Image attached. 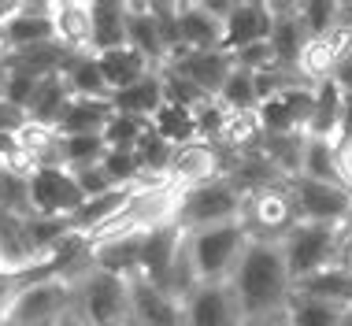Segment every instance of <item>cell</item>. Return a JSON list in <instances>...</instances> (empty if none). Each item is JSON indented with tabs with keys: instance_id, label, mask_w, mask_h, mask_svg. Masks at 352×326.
Wrapping results in <instances>:
<instances>
[{
	"instance_id": "obj_1",
	"label": "cell",
	"mask_w": 352,
	"mask_h": 326,
	"mask_svg": "<svg viewBox=\"0 0 352 326\" xmlns=\"http://www.w3.org/2000/svg\"><path fill=\"white\" fill-rule=\"evenodd\" d=\"M237 308H241L245 323H260L285 315L293 301V278L285 271V260L278 252V245L271 241H249L237 260L234 274L226 278Z\"/></svg>"
},
{
	"instance_id": "obj_2",
	"label": "cell",
	"mask_w": 352,
	"mask_h": 326,
	"mask_svg": "<svg viewBox=\"0 0 352 326\" xmlns=\"http://www.w3.org/2000/svg\"><path fill=\"white\" fill-rule=\"evenodd\" d=\"M71 319H78L82 326H134L130 274L104 271L93 263L71 282Z\"/></svg>"
},
{
	"instance_id": "obj_3",
	"label": "cell",
	"mask_w": 352,
	"mask_h": 326,
	"mask_svg": "<svg viewBox=\"0 0 352 326\" xmlns=\"http://www.w3.org/2000/svg\"><path fill=\"white\" fill-rule=\"evenodd\" d=\"M245 245H249V237H245L241 223H219V226H204V230H189L186 252H189V263H193L197 282H226L234 274L237 260H241Z\"/></svg>"
},
{
	"instance_id": "obj_4",
	"label": "cell",
	"mask_w": 352,
	"mask_h": 326,
	"mask_svg": "<svg viewBox=\"0 0 352 326\" xmlns=\"http://www.w3.org/2000/svg\"><path fill=\"white\" fill-rule=\"evenodd\" d=\"M237 223H241L249 241L278 245L297 226V208H293L289 186L274 182V186H260V189L241 193V215H237Z\"/></svg>"
},
{
	"instance_id": "obj_5",
	"label": "cell",
	"mask_w": 352,
	"mask_h": 326,
	"mask_svg": "<svg viewBox=\"0 0 352 326\" xmlns=\"http://www.w3.org/2000/svg\"><path fill=\"white\" fill-rule=\"evenodd\" d=\"M345 226H322V223H297L289 234L278 241V252L285 260V271H289L293 285L300 278L322 271V267H334L338 256V241Z\"/></svg>"
},
{
	"instance_id": "obj_6",
	"label": "cell",
	"mask_w": 352,
	"mask_h": 326,
	"mask_svg": "<svg viewBox=\"0 0 352 326\" xmlns=\"http://www.w3.org/2000/svg\"><path fill=\"white\" fill-rule=\"evenodd\" d=\"M241 215V189L226 178H215L208 186L186 189L178 204V230H204L219 223H237Z\"/></svg>"
},
{
	"instance_id": "obj_7",
	"label": "cell",
	"mask_w": 352,
	"mask_h": 326,
	"mask_svg": "<svg viewBox=\"0 0 352 326\" xmlns=\"http://www.w3.org/2000/svg\"><path fill=\"white\" fill-rule=\"evenodd\" d=\"M285 186H289L293 208H297V223H322V226L352 223V193L341 182L289 178Z\"/></svg>"
},
{
	"instance_id": "obj_8",
	"label": "cell",
	"mask_w": 352,
	"mask_h": 326,
	"mask_svg": "<svg viewBox=\"0 0 352 326\" xmlns=\"http://www.w3.org/2000/svg\"><path fill=\"white\" fill-rule=\"evenodd\" d=\"M26 186H30V212L41 219L67 223L85 200L82 186L74 182V175L67 167H34Z\"/></svg>"
},
{
	"instance_id": "obj_9",
	"label": "cell",
	"mask_w": 352,
	"mask_h": 326,
	"mask_svg": "<svg viewBox=\"0 0 352 326\" xmlns=\"http://www.w3.org/2000/svg\"><path fill=\"white\" fill-rule=\"evenodd\" d=\"M182 326H245L226 282H197L182 296Z\"/></svg>"
},
{
	"instance_id": "obj_10",
	"label": "cell",
	"mask_w": 352,
	"mask_h": 326,
	"mask_svg": "<svg viewBox=\"0 0 352 326\" xmlns=\"http://www.w3.org/2000/svg\"><path fill=\"white\" fill-rule=\"evenodd\" d=\"M52 41V0L49 4H8L0 19V49L26 52Z\"/></svg>"
},
{
	"instance_id": "obj_11",
	"label": "cell",
	"mask_w": 352,
	"mask_h": 326,
	"mask_svg": "<svg viewBox=\"0 0 352 326\" xmlns=\"http://www.w3.org/2000/svg\"><path fill=\"white\" fill-rule=\"evenodd\" d=\"M226 175V156L219 145H208V141H189V145H178L170 152L167 163V182L175 189H197L208 186V182Z\"/></svg>"
},
{
	"instance_id": "obj_12",
	"label": "cell",
	"mask_w": 352,
	"mask_h": 326,
	"mask_svg": "<svg viewBox=\"0 0 352 326\" xmlns=\"http://www.w3.org/2000/svg\"><path fill=\"white\" fill-rule=\"evenodd\" d=\"M223 49V19L204 0L178 4L175 12V56L178 52H215Z\"/></svg>"
},
{
	"instance_id": "obj_13",
	"label": "cell",
	"mask_w": 352,
	"mask_h": 326,
	"mask_svg": "<svg viewBox=\"0 0 352 326\" xmlns=\"http://www.w3.org/2000/svg\"><path fill=\"white\" fill-rule=\"evenodd\" d=\"M164 67L178 71L197 93H201V97L215 100L219 89L226 85V78H230L234 60H230V52H226V49H215V52H178V56H170Z\"/></svg>"
},
{
	"instance_id": "obj_14",
	"label": "cell",
	"mask_w": 352,
	"mask_h": 326,
	"mask_svg": "<svg viewBox=\"0 0 352 326\" xmlns=\"http://www.w3.org/2000/svg\"><path fill=\"white\" fill-rule=\"evenodd\" d=\"M311 100H316V89L311 85H297L289 93H278V97L263 100L256 108V119H260L263 133H304L311 119Z\"/></svg>"
},
{
	"instance_id": "obj_15",
	"label": "cell",
	"mask_w": 352,
	"mask_h": 326,
	"mask_svg": "<svg viewBox=\"0 0 352 326\" xmlns=\"http://www.w3.org/2000/svg\"><path fill=\"white\" fill-rule=\"evenodd\" d=\"M271 37V4L263 0H234L223 15V49L237 52L245 45H260Z\"/></svg>"
},
{
	"instance_id": "obj_16",
	"label": "cell",
	"mask_w": 352,
	"mask_h": 326,
	"mask_svg": "<svg viewBox=\"0 0 352 326\" xmlns=\"http://www.w3.org/2000/svg\"><path fill=\"white\" fill-rule=\"evenodd\" d=\"M308 41H311V34L304 30L297 4H271V37H267V45H271L274 67L297 74V60H300V52H304Z\"/></svg>"
},
{
	"instance_id": "obj_17",
	"label": "cell",
	"mask_w": 352,
	"mask_h": 326,
	"mask_svg": "<svg viewBox=\"0 0 352 326\" xmlns=\"http://www.w3.org/2000/svg\"><path fill=\"white\" fill-rule=\"evenodd\" d=\"M130 312L134 326H182V304L141 274H130Z\"/></svg>"
},
{
	"instance_id": "obj_18",
	"label": "cell",
	"mask_w": 352,
	"mask_h": 326,
	"mask_svg": "<svg viewBox=\"0 0 352 326\" xmlns=\"http://www.w3.org/2000/svg\"><path fill=\"white\" fill-rule=\"evenodd\" d=\"M52 41L67 56L93 52V26H89V4L85 0H67V4L52 0Z\"/></svg>"
},
{
	"instance_id": "obj_19",
	"label": "cell",
	"mask_w": 352,
	"mask_h": 326,
	"mask_svg": "<svg viewBox=\"0 0 352 326\" xmlns=\"http://www.w3.org/2000/svg\"><path fill=\"white\" fill-rule=\"evenodd\" d=\"M116 115L111 100H89V97H71L67 108H63L60 122H56V133L60 138H82V133H104L108 119Z\"/></svg>"
},
{
	"instance_id": "obj_20",
	"label": "cell",
	"mask_w": 352,
	"mask_h": 326,
	"mask_svg": "<svg viewBox=\"0 0 352 326\" xmlns=\"http://www.w3.org/2000/svg\"><path fill=\"white\" fill-rule=\"evenodd\" d=\"M126 19H130V4H116V0L89 4L93 56L111 52V49H122V45H126Z\"/></svg>"
},
{
	"instance_id": "obj_21",
	"label": "cell",
	"mask_w": 352,
	"mask_h": 326,
	"mask_svg": "<svg viewBox=\"0 0 352 326\" xmlns=\"http://www.w3.org/2000/svg\"><path fill=\"white\" fill-rule=\"evenodd\" d=\"M293 296H308V301H322L334 308H352V274L341 267H322V271L300 278L293 285Z\"/></svg>"
},
{
	"instance_id": "obj_22",
	"label": "cell",
	"mask_w": 352,
	"mask_h": 326,
	"mask_svg": "<svg viewBox=\"0 0 352 326\" xmlns=\"http://www.w3.org/2000/svg\"><path fill=\"white\" fill-rule=\"evenodd\" d=\"M341 111H345V93L338 89L334 82L316 85V100H311V119H308V138L319 141H334L341 138Z\"/></svg>"
},
{
	"instance_id": "obj_23",
	"label": "cell",
	"mask_w": 352,
	"mask_h": 326,
	"mask_svg": "<svg viewBox=\"0 0 352 326\" xmlns=\"http://www.w3.org/2000/svg\"><path fill=\"white\" fill-rule=\"evenodd\" d=\"M97 63H100V74H104V82H108L111 93L126 89V85L148 78V74L156 71L148 60H141V56L134 49H126V45H122V49H111V52H100Z\"/></svg>"
},
{
	"instance_id": "obj_24",
	"label": "cell",
	"mask_w": 352,
	"mask_h": 326,
	"mask_svg": "<svg viewBox=\"0 0 352 326\" xmlns=\"http://www.w3.org/2000/svg\"><path fill=\"white\" fill-rule=\"evenodd\" d=\"M111 108L122 111V115H138V119H148L164 108V85H160V74L152 71L148 78H141L134 85H126V89L111 93Z\"/></svg>"
},
{
	"instance_id": "obj_25",
	"label": "cell",
	"mask_w": 352,
	"mask_h": 326,
	"mask_svg": "<svg viewBox=\"0 0 352 326\" xmlns=\"http://www.w3.org/2000/svg\"><path fill=\"white\" fill-rule=\"evenodd\" d=\"M63 82H67L71 97H89V100H111V89L100 74V63L93 52L85 56H71L63 67Z\"/></svg>"
},
{
	"instance_id": "obj_26",
	"label": "cell",
	"mask_w": 352,
	"mask_h": 326,
	"mask_svg": "<svg viewBox=\"0 0 352 326\" xmlns=\"http://www.w3.org/2000/svg\"><path fill=\"white\" fill-rule=\"evenodd\" d=\"M67 100H71V89H67V82H63V74H49V78L37 82V93H34L30 108H26V119L37 122V127H52L56 130V122H60Z\"/></svg>"
},
{
	"instance_id": "obj_27",
	"label": "cell",
	"mask_w": 352,
	"mask_h": 326,
	"mask_svg": "<svg viewBox=\"0 0 352 326\" xmlns=\"http://www.w3.org/2000/svg\"><path fill=\"white\" fill-rule=\"evenodd\" d=\"M341 60H345V56H341L327 37H311V41L304 45L300 60H297V78L304 85H322V82L334 78V71H338Z\"/></svg>"
},
{
	"instance_id": "obj_28",
	"label": "cell",
	"mask_w": 352,
	"mask_h": 326,
	"mask_svg": "<svg viewBox=\"0 0 352 326\" xmlns=\"http://www.w3.org/2000/svg\"><path fill=\"white\" fill-rule=\"evenodd\" d=\"M152 133H156L160 141H167L170 149L189 145V141H197V119H193V111H189V108L164 104V108L152 115Z\"/></svg>"
},
{
	"instance_id": "obj_29",
	"label": "cell",
	"mask_w": 352,
	"mask_h": 326,
	"mask_svg": "<svg viewBox=\"0 0 352 326\" xmlns=\"http://www.w3.org/2000/svg\"><path fill=\"white\" fill-rule=\"evenodd\" d=\"M104 145L100 133H82V138H60V163L67 171H85V167H97L104 160Z\"/></svg>"
},
{
	"instance_id": "obj_30",
	"label": "cell",
	"mask_w": 352,
	"mask_h": 326,
	"mask_svg": "<svg viewBox=\"0 0 352 326\" xmlns=\"http://www.w3.org/2000/svg\"><path fill=\"white\" fill-rule=\"evenodd\" d=\"M215 100L223 104L226 111H256V108H260V97H256V74L234 67L230 78H226L223 89H219Z\"/></svg>"
},
{
	"instance_id": "obj_31",
	"label": "cell",
	"mask_w": 352,
	"mask_h": 326,
	"mask_svg": "<svg viewBox=\"0 0 352 326\" xmlns=\"http://www.w3.org/2000/svg\"><path fill=\"white\" fill-rule=\"evenodd\" d=\"M152 133V122L148 119H138V115H122L116 111L108 119V127H104V145L108 149H138L141 141H145Z\"/></svg>"
},
{
	"instance_id": "obj_32",
	"label": "cell",
	"mask_w": 352,
	"mask_h": 326,
	"mask_svg": "<svg viewBox=\"0 0 352 326\" xmlns=\"http://www.w3.org/2000/svg\"><path fill=\"white\" fill-rule=\"evenodd\" d=\"M311 182H338L334 178V145L304 133V152H300V175Z\"/></svg>"
},
{
	"instance_id": "obj_33",
	"label": "cell",
	"mask_w": 352,
	"mask_h": 326,
	"mask_svg": "<svg viewBox=\"0 0 352 326\" xmlns=\"http://www.w3.org/2000/svg\"><path fill=\"white\" fill-rule=\"evenodd\" d=\"M345 308H334V304L322 301H308V296H293L289 308H285V319L289 326H338Z\"/></svg>"
},
{
	"instance_id": "obj_34",
	"label": "cell",
	"mask_w": 352,
	"mask_h": 326,
	"mask_svg": "<svg viewBox=\"0 0 352 326\" xmlns=\"http://www.w3.org/2000/svg\"><path fill=\"white\" fill-rule=\"evenodd\" d=\"M334 178L352 193V133L334 141Z\"/></svg>"
},
{
	"instance_id": "obj_35",
	"label": "cell",
	"mask_w": 352,
	"mask_h": 326,
	"mask_svg": "<svg viewBox=\"0 0 352 326\" xmlns=\"http://www.w3.org/2000/svg\"><path fill=\"white\" fill-rule=\"evenodd\" d=\"M26 122H30V119H26L23 108H15L12 100L0 97V133H19V130L26 127Z\"/></svg>"
},
{
	"instance_id": "obj_36",
	"label": "cell",
	"mask_w": 352,
	"mask_h": 326,
	"mask_svg": "<svg viewBox=\"0 0 352 326\" xmlns=\"http://www.w3.org/2000/svg\"><path fill=\"white\" fill-rule=\"evenodd\" d=\"M334 267L352 274V223L341 230V241H338V256H334Z\"/></svg>"
},
{
	"instance_id": "obj_37",
	"label": "cell",
	"mask_w": 352,
	"mask_h": 326,
	"mask_svg": "<svg viewBox=\"0 0 352 326\" xmlns=\"http://www.w3.org/2000/svg\"><path fill=\"white\" fill-rule=\"evenodd\" d=\"M8 71H12V67H8V56L0 52V97H4V85H8Z\"/></svg>"
},
{
	"instance_id": "obj_38",
	"label": "cell",
	"mask_w": 352,
	"mask_h": 326,
	"mask_svg": "<svg viewBox=\"0 0 352 326\" xmlns=\"http://www.w3.org/2000/svg\"><path fill=\"white\" fill-rule=\"evenodd\" d=\"M245 326H289L285 315H274V319H260V323H245Z\"/></svg>"
},
{
	"instance_id": "obj_39",
	"label": "cell",
	"mask_w": 352,
	"mask_h": 326,
	"mask_svg": "<svg viewBox=\"0 0 352 326\" xmlns=\"http://www.w3.org/2000/svg\"><path fill=\"white\" fill-rule=\"evenodd\" d=\"M338 326H352V308H345V315H341V323Z\"/></svg>"
},
{
	"instance_id": "obj_40",
	"label": "cell",
	"mask_w": 352,
	"mask_h": 326,
	"mask_svg": "<svg viewBox=\"0 0 352 326\" xmlns=\"http://www.w3.org/2000/svg\"><path fill=\"white\" fill-rule=\"evenodd\" d=\"M60 326H82V323H78V319H71V315H67V319H63Z\"/></svg>"
},
{
	"instance_id": "obj_41",
	"label": "cell",
	"mask_w": 352,
	"mask_h": 326,
	"mask_svg": "<svg viewBox=\"0 0 352 326\" xmlns=\"http://www.w3.org/2000/svg\"><path fill=\"white\" fill-rule=\"evenodd\" d=\"M0 19H4V4H0ZM0 52H4V49H0Z\"/></svg>"
},
{
	"instance_id": "obj_42",
	"label": "cell",
	"mask_w": 352,
	"mask_h": 326,
	"mask_svg": "<svg viewBox=\"0 0 352 326\" xmlns=\"http://www.w3.org/2000/svg\"><path fill=\"white\" fill-rule=\"evenodd\" d=\"M0 274H4V260H0Z\"/></svg>"
}]
</instances>
